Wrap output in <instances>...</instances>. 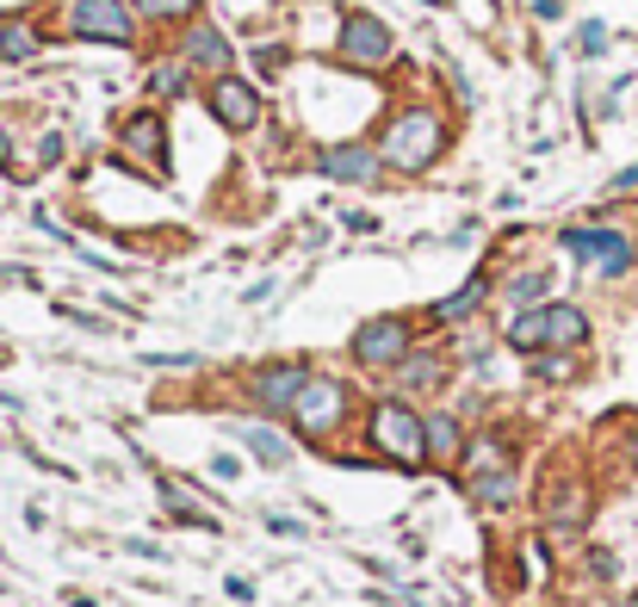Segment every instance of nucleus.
<instances>
[{"label": "nucleus", "mask_w": 638, "mask_h": 607, "mask_svg": "<svg viewBox=\"0 0 638 607\" xmlns=\"http://www.w3.org/2000/svg\"><path fill=\"white\" fill-rule=\"evenodd\" d=\"M447 143H452V125H447V112L428 106V100H409V106H390L385 112V125H378L373 149L378 161H385V174H428L440 156H447Z\"/></svg>", "instance_id": "nucleus-1"}, {"label": "nucleus", "mask_w": 638, "mask_h": 607, "mask_svg": "<svg viewBox=\"0 0 638 607\" xmlns=\"http://www.w3.org/2000/svg\"><path fill=\"white\" fill-rule=\"evenodd\" d=\"M359 435H366V459H378V465L428 471V428H421V409L409 404V397H378V404H366Z\"/></svg>", "instance_id": "nucleus-2"}, {"label": "nucleus", "mask_w": 638, "mask_h": 607, "mask_svg": "<svg viewBox=\"0 0 638 607\" xmlns=\"http://www.w3.org/2000/svg\"><path fill=\"white\" fill-rule=\"evenodd\" d=\"M589 311L583 304H564V297H552V304H533V311H514L509 328H502V347L509 354H576V347L589 342Z\"/></svg>", "instance_id": "nucleus-3"}, {"label": "nucleus", "mask_w": 638, "mask_h": 607, "mask_svg": "<svg viewBox=\"0 0 638 607\" xmlns=\"http://www.w3.org/2000/svg\"><path fill=\"white\" fill-rule=\"evenodd\" d=\"M285 421H292V435L304 440V447H328V440L354 421V385H347L342 373H311V385L297 390V404Z\"/></svg>", "instance_id": "nucleus-4"}, {"label": "nucleus", "mask_w": 638, "mask_h": 607, "mask_svg": "<svg viewBox=\"0 0 638 607\" xmlns=\"http://www.w3.org/2000/svg\"><path fill=\"white\" fill-rule=\"evenodd\" d=\"M63 38H69V44L137 50V44H143V19L130 13V0H69Z\"/></svg>", "instance_id": "nucleus-5"}, {"label": "nucleus", "mask_w": 638, "mask_h": 607, "mask_svg": "<svg viewBox=\"0 0 638 607\" xmlns=\"http://www.w3.org/2000/svg\"><path fill=\"white\" fill-rule=\"evenodd\" d=\"M335 63L354 69V75H378V69L397 63V32H390L378 13H366V7H354V13L335 19Z\"/></svg>", "instance_id": "nucleus-6"}, {"label": "nucleus", "mask_w": 638, "mask_h": 607, "mask_svg": "<svg viewBox=\"0 0 638 607\" xmlns=\"http://www.w3.org/2000/svg\"><path fill=\"white\" fill-rule=\"evenodd\" d=\"M558 249L571 254L576 266H589L595 280H626L638 261L632 236L614 230V223H571V230H558Z\"/></svg>", "instance_id": "nucleus-7"}, {"label": "nucleus", "mask_w": 638, "mask_h": 607, "mask_svg": "<svg viewBox=\"0 0 638 607\" xmlns=\"http://www.w3.org/2000/svg\"><path fill=\"white\" fill-rule=\"evenodd\" d=\"M416 347V323L409 316H366V323L347 335V359H354L359 373H378V378H390L397 366H404V354Z\"/></svg>", "instance_id": "nucleus-8"}, {"label": "nucleus", "mask_w": 638, "mask_h": 607, "mask_svg": "<svg viewBox=\"0 0 638 607\" xmlns=\"http://www.w3.org/2000/svg\"><path fill=\"white\" fill-rule=\"evenodd\" d=\"M205 112L218 118L230 137H249L254 125L266 118V94H261V81L254 75H218V81H205Z\"/></svg>", "instance_id": "nucleus-9"}, {"label": "nucleus", "mask_w": 638, "mask_h": 607, "mask_svg": "<svg viewBox=\"0 0 638 607\" xmlns=\"http://www.w3.org/2000/svg\"><path fill=\"white\" fill-rule=\"evenodd\" d=\"M311 359H266V366H254L249 373V404L261 409V416H292V404H297V390L311 385Z\"/></svg>", "instance_id": "nucleus-10"}, {"label": "nucleus", "mask_w": 638, "mask_h": 607, "mask_svg": "<svg viewBox=\"0 0 638 607\" xmlns=\"http://www.w3.org/2000/svg\"><path fill=\"white\" fill-rule=\"evenodd\" d=\"M174 56L192 69L199 81H218L236 69V44L223 25H211V19H192V25H180V38H174Z\"/></svg>", "instance_id": "nucleus-11"}, {"label": "nucleus", "mask_w": 638, "mask_h": 607, "mask_svg": "<svg viewBox=\"0 0 638 607\" xmlns=\"http://www.w3.org/2000/svg\"><path fill=\"white\" fill-rule=\"evenodd\" d=\"M118 161H137V174H168V118H161V106H143L118 125Z\"/></svg>", "instance_id": "nucleus-12"}, {"label": "nucleus", "mask_w": 638, "mask_h": 607, "mask_svg": "<svg viewBox=\"0 0 638 607\" xmlns=\"http://www.w3.org/2000/svg\"><path fill=\"white\" fill-rule=\"evenodd\" d=\"M316 174L335 180V187H373L378 174H385V161H378V149L366 137H335L316 149Z\"/></svg>", "instance_id": "nucleus-13"}, {"label": "nucleus", "mask_w": 638, "mask_h": 607, "mask_svg": "<svg viewBox=\"0 0 638 607\" xmlns=\"http://www.w3.org/2000/svg\"><path fill=\"white\" fill-rule=\"evenodd\" d=\"M452 378V354L447 347H409L404 354V366L390 373V397H409V404H421V397H435L440 385Z\"/></svg>", "instance_id": "nucleus-14"}, {"label": "nucleus", "mask_w": 638, "mask_h": 607, "mask_svg": "<svg viewBox=\"0 0 638 607\" xmlns=\"http://www.w3.org/2000/svg\"><path fill=\"white\" fill-rule=\"evenodd\" d=\"M490 304V273H471L459 292H447V297H435L428 311H421V323L428 328H459V323H471V316Z\"/></svg>", "instance_id": "nucleus-15"}, {"label": "nucleus", "mask_w": 638, "mask_h": 607, "mask_svg": "<svg viewBox=\"0 0 638 607\" xmlns=\"http://www.w3.org/2000/svg\"><path fill=\"white\" fill-rule=\"evenodd\" d=\"M421 428H428V465L435 471H452L466 459V421L452 416V409H421Z\"/></svg>", "instance_id": "nucleus-16"}, {"label": "nucleus", "mask_w": 638, "mask_h": 607, "mask_svg": "<svg viewBox=\"0 0 638 607\" xmlns=\"http://www.w3.org/2000/svg\"><path fill=\"white\" fill-rule=\"evenodd\" d=\"M230 435L242 440V452H249L254 465H266V471H285V465H292V440H285L273 421H230Z\"/></svg>", "instance_id": "nucleus-17"}, {"label": "nucleus", "mask_w": 638, "mask_h": 607, "mask_svg": "<svg viewBox=\"0 0 638 607\" xmlns=\"http://www.w3.org/2000/svg\"><path fill=\"white\" fill-rule=\"evenodd\" d=\"M192 69L180 63V56H161V63H149V75H143V94H149V106H168V100L192 94Z\"/></svg>", "instance_id": "nucleus-18"}, {"label": "nucleus", "mask_w": 638, "mask_h": 607, "mask_svg": "<svg viewBox=\"0 0 638 607\" xmlns=\"http://www.w3.org/2000/svg\"><path fill=\"white\" fill-rule=\"evenodd\" d=\"M552 285H558V273L552 266H521V273H509V304L514 311H533V304H552Z\"/></svg>", "instance_id": "nucleus-19"}, {"label": "nucleus", "mask_w": 638, "mask_h": 607, "mask_svg": "<svg viewBox=\"0 0 638 607\" xmlns=\"http://www.w3.org/2000/svg\"><path fill=\"white\" fill-rule=\"evenodd\" d=\"M199 7H205V0H130V13H137L143 25H156V32H180V25H192Z\"/></svg>", "instance_id": "nucleus-20"}, {"label": "nucleus", "mask_w": 638, "mask_h": 607, "mask_svg": "<svg viewBox=\"0 0 638 607\" xmlns=\"http://www.w3.org/2000/svg\"><path fill=\"white\" fill-rule=\"evenodd\" d=\"M466 490H471V502H478L483 514H496V509L514 502V471L502 465V471H483V478H466Z\"/></svg>", "instance_id": "nucleus-21"}, {"label": "nucleus", "mask_w": 638, "mask_h": 607, "mask_svg": "<svg viewBox=\"0 0 638 607\" xmlns=\"http://www.w3.org/2000/svg\"><path fill=\"white\" fill-rule=\"evenodd\" d=\"M502 465H509V447H502V435H478V440H466L459 478H483V471H502Z\"/></svg>", "instance_id": "nucleus-22"}, {"label": "nucleus", "mask_w": 638, "mask_h": 607, "mask_svg": "<svg viewBox=\"0 0 638 607\" xmlns=\"http://www.w3.org/2000/svg\"><path fill=\"white\" fill-rule=\"evenodd\" d=\"M44 50V32H38L32 13H7V63H32Z\"/></svg>", "instance_id": "nucleus-23"}, {"label": "nucleus", "mask_w": 638, "mask_h": 607, "mask_svg": "<svg viewBox=\"0 0 638 607\" xmlns=\"http://www.w3.org/2000/svg\"><path fill=\"white\" fill-rule=\"evenodd\" d=\"M583 514H589V496H583L576 483H564L558 496L545 490V521H558V527H583Z\"/></svg>", "instance_id": "nucleus-24"}, {"label": "nucleus", "mask_w": 638, "mask_h": 607, "mask_svg": "<svg viewBox=\"0 0 638 607\" xmlns=\"http://www.w3.org/2000/svg\"><path fill=\"white\" fill-rule=\"evenodd\" d=\"M533 378H552V385H564V378H576V359H571V354H533Z\"/></svg>", "instance_id": "nucleus-25"}, {"label": "nucleus", "mask_w": 638, "mask_h": 607, "mask_svg": "<svg viewBox=\"0 0 638 607\" xmlns=\"http://www.w3.org/2000/svg\"><path fill=\"white\" fill-rule=\"evenodd\" d=\"M607 44H614V38H607V25H602V19H589V25L576 32V50H583V56H602Z\"/></svg>", "instance_id": "nucleus-26"}, {"label": "nucleus", "mask_w": 638, "mask_h": 607, "mask_svg": "<svg viewBox=\"0 0 638 607\" xmlns=\"http://www.w3.org/2000/svg\"><path fill=\"white\" fill-rule=\"evenodd\" d=\"M143 366H161V373H192L199 354H143Z\"/></svg>", "instance_id": "nucleus-27"}, {"label": "nucleus", "mask_w": 638, "mask_h": 607, "mask_svg": "<svg viewBox=\"0 0 638 607\" xmlns=\"http://www.w3.org/2000/svg\"><path fill=\"white\" fill-rule=\"evenodd\" d=\"M211 478L236 483V478H242V459H236V452H211Z\"/></svg>", "instance_id": "nucleus-28"}, {"label": "nucleus", "mask_w": 638, "mask_h": 607, "mask_svg": "<svg viewBox=\"0 0 638 607\" xmlns=\"http://www.w3.org/2000/svg\"><path fill=\"white\" fill-rule=\"evenodd\" d=\"M266 533H280V540H297V533H304V521H292V514H266Z\"/></svg>", "instance_id": "nucleus-29"}, {"label": "nucleus", "mask_w": 638, "mask_h": 607, "mask_svg": "<svg viewBox=\"0 0 638 607\" xmlns=\"http://www.w3.org/2000/svg\"><path fill=\"white\" fill-rule=\"evenodd\" d=\"M342 230H354V236H373V230H378V218H373V211H347V218H342Z\"/></svg>", "instance_id": "nucleus-30"}, {"label": "nucleus", "mask_w": 638, "mask_h": 607, "mask_svg": "<svg viewBox=\"0 0 638 607\" xmlns=\"http://www.w3.org/2000/svg\"><path fill=\"white\" fill-rule=\"evenodd\" d=\"M607 192H614V199H620V192H638V161H632V168H620V174H614V180H607Z\"/></svg>", "instance_id": "nucleus-31"}, {"label": "nucleus", "mask_w": 638, "mask_h": 607, "mask_svg": "<svg viewBox=\"0 0 638 607\" xmlns=\"http://www.w3.org/2000/svg\"><path fill=\"white\" fill-rule=\"evenodd\" d=\"M533 19H545V25H552V19H564V0H533Z\"/></svg>", "instance_id": "nucleus-32"}, {"label": "nucleus", "mask_w": 638, "mask_h": 607, "mask_svg": "<svg viewBox=\"0 0 638 607\" xmlns=\"http://www.w3.org/2000/svg\"><path fill=\"white\" fill-rule=\"evenodd\" d=\"M416 7H428V13H447L452 0H416Z\"/></svg>", "instance_id": "nucleus-33"}, {"label": "nucleus", "mask_w": 638, "mask_h": 607, "mask_svg": "<svg viewBox=\"0 0 638 607\" xmlns=\"http://www.w3.org/2000/svg\"><path fill=\"white\" fill-rule=\"evenodd\" d=\"M0 63H7V13H0Z\"/></svg>", "instance_id": "nucleus-34"}, {"label": "nucleus", "mask_w": 638, "mask_h": 607, "mask_svg": "<svg viewBox=\"0 0 638 607\" xmlns=\"http://www.w3.org/2000/svg\"><path fill=\"white\" fill-rule=\"evenodd\" d=\"M614 607H638V601H614Z\"/></svg>", "instance_id": "nucleus-35"}]
</instances>
